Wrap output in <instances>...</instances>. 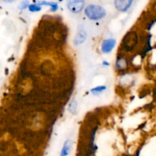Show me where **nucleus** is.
I'll return each instance as SVG.
<instances>
[{"label": "nucleus", "mask_w": 156, "mask_h": 156, "mask_svg": "<svg viewBox=\"0 0 156 156\" xmlns=\"http://www.w3.org/2000/svg\"><path fill=\"white\" fill-rule=\"evenodd\" d=\"M85 14L90 20L98 21L106 16V11L98 5H89L85 9Z\"/></svg>", "instance_id": "nucleus-1"}, {"label": "nucleus", "mask_w": 156, "mask_h": 156, "mask_svg": "<svg viewBox=\"0 0 156 156\" xmlns=\"http://www.w3.org/2000/svg\"><path fill=\"white\" fill-rule=\"evenodd\" d=\"M137 41H138V37H137V35L136 34V32L130 31L128 34H126V35L125 36V37L123 38V47L124 48V50H132L134 48L136 45L137 44Z\"/></svg>", "instance_id": "nucleus-2"}, {"label": "nucleus", "mask_w": 156, "mask_h": 156, "mask_svg": "<svg viewBox=\"0 0 156 156\" xmlns=\"http://www.w3.org/2000/svg\"><path fill=\"white\" fill-rule=\"evenodd\" d=\"M85 5V2L82 0H75V1H69L67 3V8L69 10L73 13H79L84 9Z\"/></svg>", "instance_id": "nucleus-3"}, {"label": "nucleus", "mask_w": 156, "mask_h": 156, "mask_svg": "<svg viewBox=\"0 0 156 156\" xmlns=\"http://www.w3.org/2000/svg\"><path fill=\"white\" fill-rule=\"evenodd\" d=\"M116 46V40L109 38L106 39L102 42L101 46V50L104 53H109L114 50V47Z\"/></svg>", "instance_id": "nucleus-4"}, {"label": "nucleus", "mask_w": 156, "mask_h": 156, "mask_svg": "<svg viewBox=\"0 0 156 156\" xmlns=\"http://www.w3.org/2000/svg\"><path fill=\"white\" fill-rule=\"evenodd\" d=\"M133 2L132 0H117L114 2V5L117 10L125 12L130 8Z\"/></svg>", "instance_id": "nucleus-5"}, {"label": "nucleus", "mask_w": 156, "mask_h": 156, "mask_svg": "<svg viewBox=\"0 0 156 156\" xmlns=\"http://www.w3.org/2000/svg\"><path fill=\"white\" fill-rule=\"evenodd\" d=\"M86 32L84 31V30H81V31H79V33L76 35V37H75L74 40H73V44H74L75 46L81 45V44H82L85 41H86Z\"/></svg>", "instance_id": "nucleus-6"}, {"label": "nucleus", "mask_w": 156, "mask_h": 156, "mask_svg": "<svg viewBox=\"0 0 156 156\" xmlns=\"http://www.w3.org/2000/svg\"><path fill=\"white\" fill-rule=\"evenodd\" d=\"M72 146H73V142H72V140H67L64 143L59 156H68L72 149Z\"/></svg>", "instance_id": "nucleus-7"}, {"label": "nucleus", "mask_w": 156, "mask_h": 156, "mask_svg": "<svg viewBox=\"0 0 156 156\" xmlns=\"http://www.w3.org/2000/svg\"><path fill=\"white\" fill-rule=\"evenodd\" d=\"M127 67V59L124 56H119L116 61V68L118 70H123Z\"/></svg>", "instance_id": "nucleus-8"}, {"label": "nucleus", "mask_w": 156, "mask_h": 156, "mask_svg": "<svg viewBox=\"0 0 156 156\" xmlns=\"http://www.w3.org/2000/svg\"><path fill=\"white\" fill-rule=\"evenodd\" d=\"M37 3L39 5H48L50 7V11L51 12H55L58 9V4L56 2H37Z\"/></svg>", "instance_id": "nucleus-9"}, {"label": "nucleus", "mask_w": 156, "mask_h": 156, "mask_svg": "<svg viewBox=\"0 0 156 156\" xmlns=\"http://www.w3.org/2000/svg\"><path fill=\"white\" fill-rule=\"evenodd\" d=\"M106 86L105 85H101V86H97L95 88H92L91 90V92L94 95H98V94H101L105 90H106Z\"/></svg>", "instance_id": "nucleus-10"}, {"label": "nucleus", "mask_w": 156, "mask_h": 156, "mask_svg": "<svg viewBox=\"0 0 156 156\" xmlns=\"http://www.w3.org/2000/svg\"><path fill=\"white\" fill-rule=\"evenodd\" d=\"M77 107H78V103L75 99H73V101H71V102L69 105V108L68 110L71 114H74L75 112L77 110Z\"/></svg>", "instance_id": "nucleus-11"}, {"label": "nucleus", "mask_w": 156, "mask_h": 156, "mask_svg": "<svg viewBox=\"0 0 156 156\" xmlns=\"http://www.w3.org/2000/svg\"><path fill=\"white\" fill-rule=\"evenodd\" d=\"M28 9L29 11L31 12H40V11L42 9V8H41V6L39 5L37 3H34V4H30V5H29Z\"/></svg>", "instance_id": "nucleus-12"}, {"label": "nucleus", "mask_w": 156, "mask_h": 156, "mask_svg": "<svg viewBox=\"0 0 156 156\" xmlns=\"http://www.w3.org/2000/svg\"><path fill=\"white\" fill-rule=\"evenodd\" d=\"M29 5H30V4H29V2H27V1L22 2L21 3V5H20V9H21V10H23V9H25L26 8H28Z\"/></svg>", "instance_id": "nucleus-13"}, {"label": "nucleus", "mask_w": 156, "mask_h": 156, "mask_svg": "<svg viewBox=\"0 0 156 156\" xmlns=\"http://www.w3.org/2000/svg\"><path fill=\"white\" fill-rule=\"evenodd\" d=\"M103 65H105V66H109L110 65V63H108V62H106L105 61V62H103Z\"/></svg>", "instance_id": "nucleus-14"}]
</instances>
